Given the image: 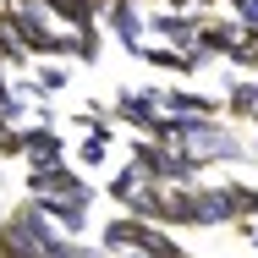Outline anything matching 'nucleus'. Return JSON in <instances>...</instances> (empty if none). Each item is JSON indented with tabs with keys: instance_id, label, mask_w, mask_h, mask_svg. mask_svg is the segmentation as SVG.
<instances>
[{
	"instance_id": "obj_1",
	"label": "nucleus",
	"mask_w": 258,
	"mask_h": 258,
	"mask_svg": "<svg viewBox=\"0 0 258 258\" xmlns=\"http://www.w3.org/2000/svg\"><path fill=\"white\" fill-rule=\"evenodd\" d=\"M0 11H6V22H11V33H17V44L28 55H50V60H66L72 55V33H55L50 11L39 6V0H0Z\"/></svg>"
},
{
	"instance_id": "obj_2",
	"label": "nucleus",
	"mask_w": 258,
	"mask_h": 258,
	"mask_svg": "<svg viewBox=\"0 0 258 258\" xmlns=\"http://www.w3.org/2000/svg\"><path fill=\"white\" fill-rule=\"evenodd\" d=\"M28 192L33 198H77V204H94V181L72 165H50V170H28Z\"/></svg>"
},
{
	"instance_id": "obj_3",
	"label": "nucleus",
	"mask_w": 258,
	"mask_h": 258,
	"mask_svg": "<svg viewBox=\"0 0 258 258\" xmlns=\"http://www.w3.org/2000/svg\"><path fill=\"white\" fill-rule=\"evenodd\" d=\"M198 28H204V17L198 11H154L149 17V33H154L165 50H176V55H187V50H198Z\"/></svg>"
},
{
	"instance_id": "obj_4",
	"label": "nucleus",
	"mask_w": 258,
	"mask_h": 258,
	"mask_svg": "<svg viewBox=\"0 0 258 258\" xmlns=\"http://www.w3.org/2000/svg\"><path fill=\"white\" fill-rule=\"evenodd\" d=\"M159 88H121L115 94V121H126L138 138H154V126H159Z\"/></svg>"
},
{
	"instance_id": "obj_5",
	"label": "nucleus",
	"mask_w": 258,
	"mask_h": 258,
	"mask_svg": "<svg viewBox=\"0 0 258 258\" xmlns=\"http://www.w3.org/2000/svg\"><path fill=\"white\" fill-rule=\"evenodd\" d=\"M231 220H242L231 181L225 187H192V225H231Z\"/></svg>"
},
{
	"instance_id": "obj_6",
	"label": "nucleus",
	"mask_w": 258,
	"mask_h": 258,
	"mask_svg": "<svg viewBox=\"0 0 258 258\" xmlns=\"http://www.w3.org/2000/svg\"><path fill=\"white\" fill-rule=\"evenodd\" d=\"M22 159L28 170H50V165H66V143L55 126H22Z\"/></svg>"
},
{
	"instance_id": "obj_7",
	"label": "nucleus",
	"mask_w": 258,
	"mask_h": 258,
	"mask_svg": "<svg viewBox=\"0 0 258 258\" xmlns=\"http://www.w3.org/2000/svg\"><path fill=\"white\" fill-rule=\"evenodd\" d=\"M242 33H247V28H242L236 17H220V11H214V17H204V28H198V55H204V60L231 55L242 44Z\"/></svg>"
},
{
	"instance_id": "obj_8",
	"label": "nucleus",
	"mask_w": 258,
	"mask_h": 258,
	"mask_svg": "<svg viewBox=\"0 0 258 258\" xmlns=\"http://www.w3.org/2000/svg\"><path fill=\"white\" fill-rule=\"evenodd\" d=\"M33 204H39V214L50 220L60 236H72V242L88 231V204H77V198H33Z\"/></svg>"
},
{
	"instance_id": "obj_9",
	"label": "nucleus",
	"mask_w": 258,
	"mask_h": 258,
	"mask_svg": "<svg viewBox=\"0 0 258 258\" xmlns=\"http://www.w3.org/2000/svg\"><path fill=\"white\" fill-rule=\"evenodd\" d=\"M132 165H138V176H143V181H159V187H170L176 149H165V143H154V138H138V143H132Z\"/></svg>"
},
{
	"instance_id": "obj_10",
	"label": "nucleus",
	"mask_w": 258,
	"mask_h": 258,
	"mask_svg": "<svg viewBox=\"0 0 258 258\" xmlns=\"http://www.w3.org/2000/svg\"><path fill=\"white\" fill-rule=\"evenodd\" d=\"M159 110H165V115H198V121H214L220 99L192 94V88H159Z\"/></svg>"
},
{
	"instance_id": "obj_11",
	"label": "nucleus",
	"mask_w": 258,
	"mask_h": 258,
	"mask_svg": "<svg viewBox=\"0 0 258 258\" xmlns=\"http://www.w3.org/2000/svg\"><path fill=\"white\" fill-rule=\"evenodd\" d=\"M50 11V22H66V28H94L104 17V0H39Z\"/></svg>"
},
{
	"instance_id": "obj_12",
	"label": "nucleus",
	"mask_w": 258,
	"mask_h": 258,
	"mask_svg": "<svg viewBox=\"0 0 258 258\" xmlns=\"http://www.w3.org/2000/svg\"><path fill=\"white\" fill-rule=\"evenodd\" d=\"M126 214H132V220H143V225H170V209H165V187H159V181H143V187L132 192Z\"/></svg>"
},
{
	"instance_id": "obj_13",
	"label": "nucleus",
	"mask_w": 258,
	"mask_h": 258,
	"mask_svg": "<svg viewBox=\"0 0 258 258\" xmlns=\"http://www.w3.org/2000/svg\"><path fill=\"white\" fill-rule=\"evenodd\" d=\"M72 83V72H66V60H44L33 77H22V88H17V99H44V94H60Z\"/></svg>"
},
{
	"instance_id": "obj_14",
	"label": "nucleus",
	"mask_w": 258,
	"mask_h": 258,
	"mask_svg": "<svg viewBox=\"0 0 258 258\" xmlns=\"http://www.w3.org/2000/svg\"><path fill=\"white\" fill-rule=\"evenodd\" d=\"M225 110H231L236 121H253V115H258V77L231 83V88H225Z\"/></svg>"
},
{
	"instance_id": "obj_15",
	"label": "nucleus",
	"mask_w": 258,
	"mask_h": 258,
	"mask_svg": "<svg viewBox=\"0 0 258 258\" xmlns=\"http://www.w3.org/2000/svg\"><path fill=\"white\" fill-rule=\"evenodd\" d=\"M99 242H104V253H110V258H126V253H132V220H126V214H121V220H110Z\"/></svg>"
},
{
	"instance_id": "obj_16",
	"label": "nucleus",
	"mask_w": 258,
	"mask_h": 258,
	"mask_svg": "<svg viewBox=\"0 0 258 258\" xmlns=\"http://www.w3.org/2000/svg\"><path fill=\"white\" fill-rule=\"evenodd\" d=\"M138 187H143V176H138V165H121V170L110 176V198H115L121 209L132 204V192H138Z\"/></svg>"
},
{
	"instance_id": "obj_17",
	"label": "nucleus",
	"mask_w": 258,
	"mask_h": 258,
	"mask_svg": "<svg viewBox=\"0 0 258 258\" xmlns=\"http://www.w3.org/2000/svg\"><path fill=\"white\" fill-rule=\"evenodd\" d=\"M28 60V50L17 44V33H11V22H6V11H0V72L6 66H22Z\"/></svg>"
},
{
	"instance_id": "obj_18",
	"label": "nucleus",
	"mask_w": 258,
	"mask_h": 258,
	"mask_svg": "<svg viewBox=\"0 0 258 258\" xmlns=\"http://www.w3.org/2000/svg\"><path fill=\"white\" fill-rule=\"evenodd\" d=\"M104 159H110V138H94V132H88V138L77 143V165L94 170V165H104Z\"/></svg>"
},
{
	"instance_id": "obj_19",
	"label": "nucleus",
	"mask_w": 258,
	"mask_h": 258,
	"mask_svg": "<svg viewBox=\"0 0 258 258\" xmlns=\"http://www.w3.org/2000/svg\"><path fill=\"white\" fill-rule=\"evenodd\" d=\"M72 55L77 60H94L99 55V28H72Z\"/></svg>"
},
{
	"instance_id": "obj_20",
	"label": "nucleus",
	"mask_w": 258,
	"mask_h": 258,
	"mask_svg": "<svg viewBox=\"0 0 258 258\" xmlns=\"http://www.w3.org/2000/svg\"><path fill=\"white\" fill-rule=\"evenodd\" d=\"M231 60H236V66H247V72H253V66H258V33H253V28L242 33V44L231 50Z\"/></svg>"
},
{
	"instance_id": "obj_21",
	"label": "nucleus",
	"mask_w": 258,
	"mask_h": 258,
	"mask_svg": "<svg viewBox=\"0 0 258 258\" xmlns=\"http://www.w3.org/2000/svg\"><path fill=\"white\" fill-rule=\"evenodd\" d=\"M181 11H198L204 17V11H220V0H181Z\"/></svg>"
},
{
	"instance_id": "obj_22",
	"label": "nucleus",
	"mask_w": 258,
	"mask_h": 258,
	"mask_svg": "<svg viewBox=\"0 0 258 258\" xmlns=\"http://www.w3.org/2000/svg\"><path fill=\"white\" fill-rule=\"evenodd\" d=\"M242 236H247V242H258V220H242Z\"/></svg>"
},
{
	"instance_id": "obj_23",
	"label": "nucleus",
	"mask_w": 258,
	"mask_h": 258,
	"mask_svg": "<svg viewBox=\"0 0 258 258\" xmlns=\"http://www.w3.org/2000/svg\"><path fill=\"white\" fill-rule=\"evenodd\" d=\"M159 6H170V11H181V0H159Z\"/></svg>"
},
{
	"instance_id": "obj_24",
	"label": "nucleus",
	"mask_w": 258,
	"mask_h": 258,
	"mask_svg": "<svg viewBox=\"0 0 258 258\" xmlns=\"http://www.w3.org/2000/svg\"><path fill=\"white\" fill-rule=\"evenodd\" d=\"M253 126H258V115H253Z\"/></svg>"
}]
</instances>
